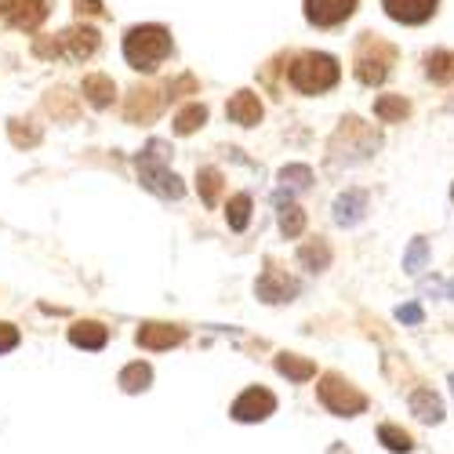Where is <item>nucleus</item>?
<instances>
[{
    "label": "nucleus",
    "instance_id": "obj_20",
    "mask_svg": "<svg viewBox=\"0 0 454 454\" xmlns=\"http://www.w3.org/2000/svg\"><path fill=\"white\" fill-rule=\"evenodd\" d=\"M84 95H88V102L91 106H109L113 102V95H117V88H113V81L109 77H102V73H95V77H84Z\"/></svg>",
    "mask_w": 454,
    "mask_h": 454
},
{
    "label": "nucleus",
    "instance_id": "obj_21",
    "mask_svg": "<svg viewBox=\"0 0 454 454\" xmlns=\"http://www.w3.org/2000/svg\"><path fill=\"white\" fill-rule=\"evenodd\" d=\"M426 73L436 84H450L454 81V51H433L426 59Z\"/></svg>",
    "mask_w": 454,
    "mask_h": 454
},
{
    "label": "nucleus",
    "instance_id": "obj_25",
    "mask_svg": "<svg viewBox=\"0 0 454 454\" xmlns=\"http://www.w3.org/2000/svg\"><path fill=\"white\" fill-rule=\"evenodd\" d=\"M197 189H200L204 204L215 207V204H218V193H222V175H218L215 168H204V171L197 175Z\"/></svg>",
    "mask_w": 454,
    "mask_h": 454
},
{
    "label": "nucleus",
    "instance_id": "obj_31",
    "mask_svg": "<svg viewBox=\"0 0 454 454\" xmlns=\"http://www.w3.org/2000/svg\"><path fill=\"white\" fill-rule=\"evenodd\" d=\"M426 254H429V244L419 237V240H414L411 244V251H407V258H403V270L407 273H419L422 266H426Z\"/></svg>",
    "mask_w": 454,
    "mask_h": 454
},
{
    "label": "nucleus",
    "instance_id": "obj_8",
    "mask_svg": "<svg viewBox=\"0 0 454 454\" xmlns=\"http://www.w3.org/2000/svg\"><path fill=\"white\" fill-rule=\"evenodd\" d=\"M356 8V0H306V19L317 26H338L346 22Z\"/></svg>",
    "mask_w": 454,
    "mask_h": 454
},
{
    "label": "nucleus",
    "instance_id": "obj_23",
    "mask_svg": "<svg viewBox=\"0 0 454 454\" xmlns=\"http://www.w3.org/2000/svg\"><path fill=\"white\" fill-rule=\"evenodd\" d=\"M280 230L287 240L301 237V230H306V215H301L298 204H280Z\"/></svg>",
    "mask_w": 454,
    "mask_h": 454
},
{
    "label": "nucleus",
    "instance_id": "obj_33",
    "mask_svg": "<svg viewBox=\"0 0 454 454\" xmlns=\"http://www.w3.org/2000/svg\"><path fill=\"white\" fill-rule=\"evenodd\" d=\"M19 346V331L12 324H0V353H8Z\"/></svg>",
    "mask_w": 454,
    "mask_h": 454
},
{
    "label": "nucleus",
    "instance_id": "obj_2",
    "mask_svg": "<svg viewBox=\"0 0 454 454\" xmlns=\"http://www.w3.org/2000/svg\"><path fill=\"white\" fill-rule=\"evenodd\" d=\"M291 84L306 95H320L327 88L338 84V62L331 55H320V51H309L301 55L294 66H291Z\"/></svg>",
    "mask_w": 454,
    "mask_h": 454
},
{
    "label": "nucleus",
    "instance_id": "obj_29",
    "mask_svg": "<svg viewBox=\"0 0 454 454\" xmlns=\"http://www.w3.org/2000/svg\"><path fill=\"white\" fill-rule=\"evenodd\" d=\"M301 262H306L309 270H327V262H331V251H327V244H324V240H317V244H306V247H301Z\"/></svg>",
    "mask_w": 454,
    "mask_h": 454
},
{
    "label": "nucleus",
    "instance_id": "obj_36",
    "mask_svg": "<svg viewBox=\"0 0 454 454\" xmlns=\"http://www.w3.org/2000/svg\"><path fill=\"white\" fill-rule=\"evenodd\" d=\"M77 12L81 15H102V4L98 0H77Z\"/></svg>",
    "mask_w": 454,
    "mask_h": 454
},
{
    "label": "nucleus",
    "instance_id": "obj_30",
    "mask_svg": "<svg viewBox=\"0 0 454 454\" xmlns=\"http://www.w3.org/2000/svg\"><path fill=\"white\" fill-rule=\"evenodd\" d=\"M48 109L59 113L62 121H77V106H73V95L69 91H51L48 95Z\"/></svg>",
    "mask_w": 454,
    "mask_h": 454
},
{
    "label": "nucleus",
    "instance_id": "obj_3",
    "mask_svg": "<svg viewBox=\"0 0 454 454\" xmlns=\"http://www.w3.org/2000/svg\"><path fill=\"white\" fill-rule=\"evenodd\" d=\"M320 400H324L327 411L342 414V419H353V414H360L367 407V396L356 386H349L342 374H324L320 378Z\"/></svg>",
    "mask_w": 454,
    "mask_h": 454
},
{
    "label": "nucleus",
    "instance_id": "obj_9",
    "mask_svg": "<svg viewBox=\"0 0 454 454\" xmlns=\"http://www.w3.org/2000/svg\"><path fill=\"white\" fill-rule=\"evenodd\" d=\"M62 51L69 55V59H91L95 51H98V29H91V26H73V29H66L62 33Z\"/></svg>",
    "mask_w": 454,
    "mask_h": 454
},
{
    "label": "nucleus",
    "instance_id": "obj_17",
    "mask_svg": "<svg viewBox=\"0 0 454 454\" xmlns=\"http://www.w3.org/2000/svg\"><path fill=\"white\" fill-rule=\"evenodd\" d=\"M277 371H280V374H287L291 382H309V378H317V364L301 360V356H294V353L277 356Z\"/></svg>",
    "mask_w": 454,
    "mask_h": 454
},
{
    "label": "nucleus",
    "instance_id": "obj_11",
    "mask_svg": "<svg viewBox=\"0 0 454 454\" xmlns=\"http://www.w3.org/2000/svg\"><path fill=\"white\" fill-rule=\"evenodd\" d=\"M182 327H171V324H142L138 331V346L142 349H171L182 342Z\"/></svg>",
    "mask_w": 454,
    "mask_h": 454
},
{
    "label": "nucleus",
    "instance_id": "obj_7",
    "mask_svg": "<svg viewBox=\"0 0 454 454\" xmlns=\"http://www.w3.org/2000/svg\"><path fill=\"white\" fill-rule=\"evenodd\" d=\"M273 411H277L273 393H266V389H247V393L233 403V419H237V422H262V419H270Z\"/></svg>",
    "mask_w": 454,
    "mask_h": 454
},
{
    "label": "nucleus",
    "instance_id": "obj_34",
    "mask_svg": "<svg viewBox=\"0 0 454 454\" xmlns=\"http://www.w3.org/2000/svg\"><path fill=\"white\" fill-rule=\"evenodd\" d=\"M33 51H36V55H41V59L62 55V36H59V41H36V44H33Z\"/></svg>",
    "mask_w": 454,
    "mask_h": 454
},
{
    "label": "nucleus",
    "instance_id": "obj_18",
    "mask_svg": "<svg viewBox=\"0 0 454 454\" xmlns=\"http://www.w3.org/2000/svg\"><path fill=\"white\" fill-rule=\"evenodd\" d=\"M411 411L419 414L422 422H440L443 419V403L436 400V393H429V389H419L411 396Z\"/></svg>",
    "mask_w": 454,
    "mask_h": 454
},
{
    "label": "nucleus",
    "instance_id": "obj_15",
    "mask_svg": "<svg viewBox=\"0 0 454 454\" xmlns=\"http://www.w3.org/2000/svg\"><path fill=\"white\" fill-rule=\"evenodd\" d=\"M364 211H367V197L360 193V189H349L346 197H338V200H334V222H338V225H353V222H360Z\"/></svg>",
    "mask_w": 454,
    "mask_h": 454
},
{
    "label": "nucleus",
    "instance_id": "obj_28",
    "mask_svg": "<svg viewBox=\"0 0 454 454\" xmlns=\"http://www.w3.org/2000/svg\"><path fill=\"white\" fill-rule=\"evenodd\" d=\"M378 440H382L389 450H396V454H407L414 443H411V436L403 433V429H396V426H382L378 429Z\"/></svg>",
    "mask_w": 454,
    "mask_h": 454
},
{
    "label": "nucleus",
    "instance_id": "obj_1",
    "mask_svg": "<svg viewBox=\"0 0 454 454\" xmlns=\"http://www.w3.org/2000/svg\"><path fill=\"white\" fill-rule=\"evenodd\" d=\"M171 55V33L164 26H135L124 36V59L135 69L153 73L164 59Z\"/></svg>",
    "mask_w": 454,
    "mask_h": 454
},
{
    "label": "nucleus",
    "instance_id": "obj_4",
    "mask_svg": "<svg viewBox=\"0 0 454 454\" xmlns=\"http://www.w3.org/2000/svg\"><path fill=\"white\" fill-rule=\"evenodd\" d=\"M393 62H396V51L386 41H367L356 55V81L360 84H382L389 77Z\"/></svg>",
    "mask_w": 454,
    "mask_h": 454
},
{
    "label": "nucleus",
    "instance_id": "obj_13",
    "mask_svg": "<svg viewBox=\"0 0 454 454\" xmlns=\"http://www.w3.org/2000/svg\"><path fill=\"white\" fill-rule=\"evenodd\" d=\"M294 291H298V284L287 280L277 270H266V273H262V280H258V298H266V301H287Z\"/></svg>",
    "mask_w": 454,
    "mask_h": 454
},
{
    "label": "nucleus",
    "instance_id": "obj_26",
    "mask_svg": "<svg viewBox=\"0 0 454 454\" xmlns=\"http://www.w3.org/2000/svg\"><path fill=\"white\" fill-rule=\"evenodd\" d=\"M225 218H230V230H244L247 218H251V197L247 193H237L225 207Z\"/></svg>",
    "mask_w": 454,
    "mask_h": 454
},
{
    "label": "nucleus",
    "instance_id": "obj_6",
    "mask_svg": "<svg viewBox=\"0 0 454 454\" xmlns=\"http://www.w3.org/2000/svg\"><path fill=\"white\" fill-rule=\"evenodd\" d=\"M0 15L15 29H36L48 19V0H0Z\"/></svg>",
    "mask_w": 454,
    "mask_h": 454
},
{
    "label": "nucleus",
    "instance_id": "obj_5",
    "mask_svg": "<svg viewBox=\"0 0 454 454\" xmlns=\"http://www.w3.org/2000/svg\"><path fill=\"white\" fill-rule=\"evenodd\" d=\"M138 171H142L145 189H153V193L171 197V200H178V197H182V182H178V175H175V171H168L153 153H145V157L138 160Z\"/></svg>",
    "mask_w": 454,
    "mask_h": 454
},
{
    "label": "nucleus",
    "instance_id": "obj_22",
    "mask_svg": "<svg viewBox=\"0 0 454 454\" xmlns=\"http://www.w3.org/2000/svg\"><path fill=\"white\" fill-rule=\"evenodd\" d=\"M204 121H207V109L197 102V106H185L178 117H175V131L178 135H193L197 128H204Z\"/></svg>",
    "mask_w": 454,
    "mask_h": 454
},
{
    "label": "nucleus",
    "instance_id": "obj_12",
    "mask_svg": "<svg viewBox=\"0 0 454 454\" xmlns=\"http://www.w3.org/2000/svg\"><path fill=\"white\" fill-rule=\"evenodd\" d=\"M225 113H230V121L233 124H244V128H254L258 121H262V102H258V95H251V91H240L230 106H225Z\"/></svg>",
    "mask_w": 454,
    "mask_h": 454
},
{
    "label": "nucleus",
    "instance_id": "obj_35",
    "mask_svg": "<svg viewBox=\"0 0 454 454\" xmlns=\"http://www.w3.org/2000/svg\"><path fill=\"white\" fill-rule=\"evenodd\" d=\"M400 320H407V324H419L422 320V309L419 306H400V313H396Z\"/></svg>",
    "mask_w": 454,
    "mask_h": 454
},
{
    "label": "nucleus",
    "instance_id": "obj_37",
    "mask_svg": "<svg viewBox=\"0 0 454 454\" xmlns=\"http://www.w3.org/2000/svg\"><path fill=\"white\" fill-rule=\"evenodd\" d=\"M450 298H454V280H450Z\"/></svg>",
    "mask_w": 454,
    "mask_h": 454
},
{
    "label": "nucleus",
    "instance_id": "obj_32",
    "mask_svg": "<svg viewBox=\"0 0 454 454\" xmlns=\"http://www.w3.org/2000/svg\"><path fill=\"white\" fill-rule=\"evenodd\" d=\"M12 142L15 145H36V142H41V135H36L33 128L22 131V121H12Z\"/></svg>",
    "mask_w": 454,
    "mask_h": 454
},
{
    "label": "nucleus",
    "instance_id": "obj_27",
    "mask_svg": "<svg viewBox=\"0 0 454 454\" xmlns=\"http://www.w3.org/2000/svg\"><path fill=\"white\" fill-rule=\"evenodd\" d=\"M309 182H313V171L306 164H291V168L280 171V185L284 189H306Z\"/></svg>",
    "mask_w": 454,
    "mask_h": 454
},
{
    "label": "nucleus",
    "instance_id": "obj_10",
    "mask_svg": "<svg viewBox=\"0 0 454 454\" xmlns=\"http://www.w3.org/2000/svg\"><path fill=\"white\" fill-rule=\"evenodd\" d=\"M389 19L407 22V26H419L436 12V0H382Z\"/></svg>",
    "mask_w": 454,
    "mask_h": 454
},
{
    "label": "nucleus",
    "instance_id": "obj_24",
    "mask_svg": "<svg viewBox=\"0 0 454 454\" xmlns=\"http://www.w3.org/2000/svg\"><path fill=\"white\" fill-rule=\"evenodd\" d=\"M149 382H153V371H149L145 364H131V367L121 371V386H124L128 393H142Z\"/></svg>",
    "mask_w": 454,
    "mask_h": 454
},
{
    "label": "nucleus",
    "instance_id": "obj_16",
    "mask_svg": "<svg viewBox=\"0 0 454 454\" xmlns=\"http://www.w3.org/2000/svg\"><path fill=\"white\" fill-rule=\"evenodd\" d=\"M106 338H109V331L102 324H95V320H84V324H73L69 327V342L81 346V349H102Z\"/></svg>",
    "mask_w": 454,
    "mask_h": 454
},
{
    "label": "nucleus",
    "instance_id": "obj_38",
    "mask_svg": "<svg viewBox=\"0 0 454 454\" xmlns=\"http://www.w3.org/2000/svg\"><path fill=\"white\" fill-rule=\"evenodd\" d=\"M450 389H454V374H450Z\"/></svg>",
    "mask_w": 454,
    "mask_h": 454
},
{
    "label": "nucleus",
    "instance_id": "obj_19",
    "mask_svg": "<svg viewBox=\"0 0 454 454\" xmlns=\"http://www.w3.org/2000/svg\"><path fill=\"white\" fill-rule=\"evenodd\" d=\"M411 113V106L403 102V95H382L374 102V117L378 121H386V124H396V121H403Z\"/></svg>",
    "mask_w": 454,
    "mask_h": 454
},
{
    "label": "nucleus",
    "instance_id": "obj_14",
    "mask_svg": "<svg viewBox=\"0 0 454 454\" xmlns=\"http://www.w3.org/2000/svg\"><path fill=\"white\" fill-rule=\"evenodd\" d=\"M157 109H160L157 91H149V88H135V91L128 95V109H124V117H128V121H153V117H157Z\"/></svg>",
    "mask_w": 454,
    "mask_h": 454
}]
</instances>
